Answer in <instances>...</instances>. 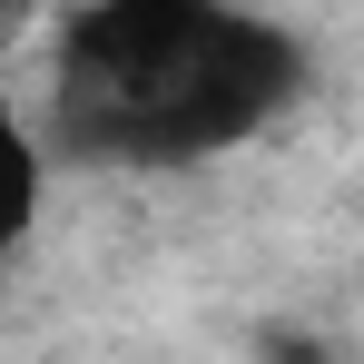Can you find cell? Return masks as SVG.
Here are the masks:
<instances>
[{"label": "cell", "mask_w": 364, "mask_h": 364, "mask_svg": "<svg viewBox=\"0 0 364 364\" xmlns=\"http://www.w3.org/2000/svg\"><path fill=\"white\" fill-rule=\"evenodd\" d=\"M296 40L246 0H89L50 60L40 138L79 168H197L296 99Z\"/></svg>", "instance_id": "1"}, {"label": "cell", "mask_w": 364, "mask_h": 364, "mask_svg": "<svg viewBox=\"0 0 364 364\" xmlns=\"http://www.w3.org/2000/svg\"><path fill=\"white\" fill-rule=\"evenodd\" d=\"M30 217H40V128L20 119L10 69H0V256L30 237Z\"/></svg>", "instance_id": "2"}, {"label": "cell", "mask_w": 364, "mask_h": 364, "mask_svg": "<svg viewBox=\"0 0 364 364\" xmlns=\"http://www.w3.org/2000/svg\"><path fill=\"white\" fill-rule=\"evenodd\" d=\"M256 364H335V355H325V335H296V325H276V335L256 345Z\"/></svg>", "instance_id": "3"}]
</instances>
